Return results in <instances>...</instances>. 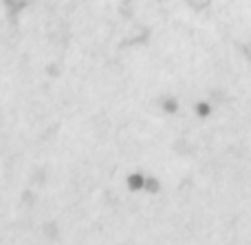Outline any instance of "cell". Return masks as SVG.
<instances>
[{
    "label": "cell",
    "instance_id": "obj_1",
    "mask_svg": "<svg viewBox=\"0 0 251 245\" xmlns=\"http://www.w3.org/2000/svg\"><path fill=\"white\" fill-rule=\"evenodd\" d=\"M187 2H190V4H192V7L201 9V7H205V4H207V0H187Z\"/></svg>",
    "mask_w": 251,
    "mask_h": 245
},
{
    "label": "cell",
    "instance_id": "obj_2",
    "mask_svg": "<svg viewBox=\"0 0 251 245\" xmlns=\"http://www.w3.org/2000/svg\"><path fill=\"white\" fill-rule=\"evenodd\" d=\"M130 186H132V188H141V177H132V179H130Z\"/></svg>",
    "mask_w": 251,
    "mask_h": 245
},
{
    "label": "cell",
    "instance_id": "obj_3",
    "mask_svg": "<svg viewBox=\"0 0 251 245\" xmlns=\"http://www.w3.org/2000/svg\"><path fill=\"white\" fill-rule=\"evenodd\" d=\"M207 110H209V109H207L205 104H201V106H199V115H207Z\"/></svg>",
    "mask_w": 251,
    "mask_h": 245
}]
</instances>
